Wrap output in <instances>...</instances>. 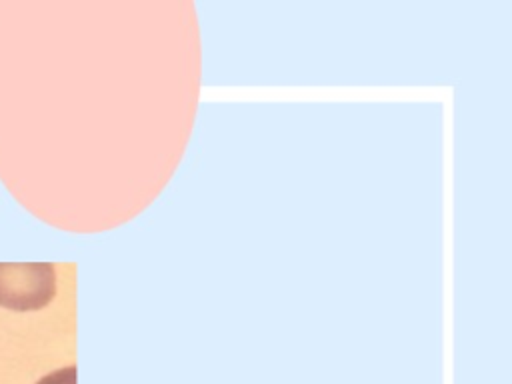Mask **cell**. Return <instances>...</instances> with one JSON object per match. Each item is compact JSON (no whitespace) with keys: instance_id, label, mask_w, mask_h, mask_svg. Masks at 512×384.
<instances>
[{"instance_id":"2","label":"cell","mask_w":512,"mask_h":384,"mask_svg":"<svg viewBox=\"0 0 512 384\" xmlns=\"http://www.w3.org/2000/svg\"><path fill=\"white\" fill-rule=\"evenodd\" d=\"M74 378H76V366H68L64 370H58L42 378L38 384H74Z\"/></svg>"},{"instance_id":"1","label":"cell","mask_w":512,"mask_h":384,"mask_svg":"<svg viewBox=\"0 0 512 384\" xmlns=\"http://www.w3.org/2000/svg\"><path fill=\"white\" fill-rule=\"evenodd\" d=\"M56 292L50 262H0V306L10 310L44 308Z\"/></svg>"}]
</instances>
